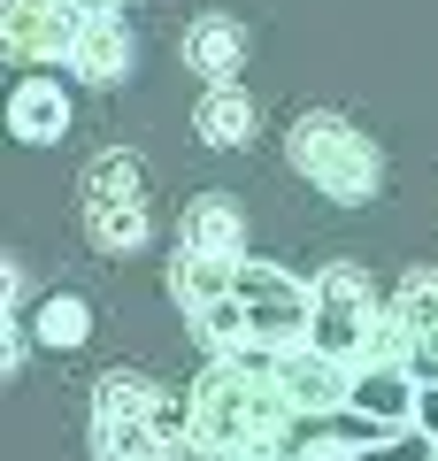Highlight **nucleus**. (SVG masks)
I'll list each match as a JSON object with an SVG mask.
<instances>
[{
  "instance_id": "nucleus-18",
  "label": "nucleus",
  "mask_w": 438,
  "mask_h": 461,
  "mask_svg": "<svg viewBox=\"0 0 438 461\" xmlns=\"http://www.w3.org/2000/svg\"><path fill=\"white\" fill-rule=\"evenodd\" d=\"M32 339H39V346H54V354H78V346L93 339V308H85L78 293H54V300H39V315H32Z\"/></svg>"
},
{
  "instance_id": "nucleus-3",
  "label": "nucleus",
  "mask_w": 438,
  "mask_h": 461,
  "mask_svg": "<svg viewBox=\"0 0 438 461\" xmlns=\"http://www.w3.org/2000/svg\"><path fill=\"white\" fill-rule=\"evenodd\" d=\"M285 162L300 169V177H308L324 200H339V208H361V200L385 193V147H377L361 123H346L339 108H308V115H292V131H285Z\"/></svg>"
},
{
  "instance_id": "nucleus-4",
  "label": "nucleus",
  "mask_w": 438,
  "mask_h": 461,
  "mask_svg": "<svg viewBox=\"0 0 438 461\" xmlns=\"http://www.w3.org/2000/svg\"><path fill=\"white\" fill-rule=\"evenodd\" d=\"M85 239H93L100 254H139L146 239H154V215H146V169L139 154L108 147L85 162Z\"/></svg>"
},
{
  "instance_id": "nucleus-7",
  "label": "nucleus",
  "mask_w": 438,
  "mask_h": 461,
  "mask_svg": "<svg viewBox=\"0 0 438 461\" xmlns=\"http://www.w3.org/2000/svg\"><path fill=\"white\" fill-rule=\"evenodd\" d=\"M415 400H423V369L415 362H361L354 384H346V415L370 423L377 438L415 430Z\"/></svg>"
},
{
  "instance_id": "nucleus-2",
  "label": "nucleus",
  "mask_w": 438,
  "mask_h": 461,
  "mask_svg": "<svg viewBox=\"0 0 438 461\" xmlns=\"http://www.w3.org/2000/svg\"><path fill=\"white\" fill-rule=\"evenodd\" d=\"M193 446V400L139 369H108L93 384V454L100 461H178Z\"/></svg>"
},
{
  "instance_id": "nucleus-1",
  "label": "nucleus",
  "mask_w": 438,
  "mask_h": 461,
  "mask_svg": "<svg viewBox=\"0 0 438 461\" xmlns=\"http://www.w3.org/2000/svg\"><path fill=\"white\" fill-rule=\"evenodd\" d=\"M193 446L200 461H292L300 400L285 393L269 354H215L193 377Z\"/></svg>"
},
{
  "instance_id": "nucleus-12",
  "label": "nucleus",
  "mask_w": 438,
  "mask_h": 461,
  "mask_svg": "<svg viewBox=\"0 0 438 461\" xmlns=\"http://www.w3.org/2000/svg\"><path fill=\"white\" fill-rule=\"evenodd\" d=\"M254 131H261V108H254V93H239V85H208V93L193 100V139L200 147L231 154V147H254Z\"/></svg>"
},
{
  "instance_id": "nucleus-15",
  "label": "nucleus",
  "mask_w": 438,
  "mask_h": 461,
  "mask_svg": "<svg viewBox=\"0 0 438 461\" xmlns=\"http://www.w3.org/2000/svg\"><path fill=\"white\" fill-rule=\"evenodd\" d=\"M231 285H239V262H215V254H193V247H178V262H169V300H178L185 315H200L208 300H224Z\"/></svg>"
},
{
  "instance_id": "nucleus-20",
  "label": "nucleus",
  "mask_w": 438,
  "mask_h": 461,
  "mask_svg": "<svg viewBox=\"0 0 438 461\" xmlns=\"http://www.w3.org/2000/svg\"><path fill=\"white\" fill-rule=\"evenodd\" d=\"M415 430L438 446V377H423V400H415Z\"/></svg>"
},
{
  "instance_id": "nucleus-10",
  "label": "nucleus",
  "mask_w": 438,
  "mask_h": 461,
  "mask_svg": "<svg viewBox=\"0 0 438 461\" xmlns=\"http://www.w3.org/2000/svg\"><path fill=\"white\" fill-rule=\"evenodd\" d=\"M269 362H277V377H285V393L300 400V415H339V408H346V384H354V369L331 362V354H315L308 339L285 346V354H269Z\"/></svg>"
},
{
  "instance_id": "nucleus-23",
  "label": "nucleus",
  "mask_w": 438,
  "mask_h": 461,
  "mask_svg": "<svg viewBox=\"0 0 438 461\" xmlns=\"http://www.w3.org/2000/svg\"><path fill=\"white\" fill-rule=\"evenodd\" d=\"M178 461H185V454H178Z\"/></svg>"
},
{
  "instance_id": "nucleus-5",
  "label": "nucleus",
  "mask_w": 438,
  "mask_h": 461,
  "mask_svg": "<svg viewBox=\"0 0 438 461\" xmlns=\"http://www.w3.org/2000/svg\"><path fill=\"white\" fill-rule=\"evenodd\" d=\"M377 285H370V269H354V262H331V269H315V323H308V346L315 354H331V362H346V369H361V354H370V330H377Z\"/></svg>"
},
{
  "instance_id": "nucleus-22",
  "label": "nucleus",
  "mask_w": 438,
  "mask_h": 461,
  "mask_svg": "<svg viewBox=\"0 0 438 461\" xmlns=\"http://www.w3.org/2000/svg\"><path fill=\"white\" fill-rule=\"evenodd\" d=\"M423 461H438V446H431V454H423Z\"/></svg>"
},
{
  "instance_id": "nucleus-13",
  "label": "nucleus",
  "mask_w": 438,
  "mask_h": 461,
  "mask_svg": "<svg viewBox=\"0 0 438 461\" xmlns=\"http://www.w3.org/2000/svg\"><path fill=\"white\" fill-rule=\"evenodd\" d=\"M8 139H23V147L69 139V93L54 77H23L16 93H8Z\"/></svg>"
},
{
  "instance_id": "nucleus-9",
  "label": "nucleus",
  "mask_w": 438,
  "mask_h": 461,
  "mask_svg": "<svg viewBox=\"0 0 438 461\" xmlns=\"http://www.w3.org/2000/svg\"><path fill=\"white\" fill-rule=\"evenodd\" d=\"M131 62H139V39H131V23L115 16V8H85L78 47H69V77H85V85H123Z\"/></svg>"
},
{
  "instance_id": "nucleus-17",
  "label": "nucleus",
  "mask_w": 438,
  "mask_h": 461,
  "mask_svg": "<svg viewBox=\"0 0 438 461\" xmlns=\"http://www.w3.org/2000/svg\"><path fill=\"white\" fill-rule=\"evenodd\" d=\"M193 330H200V346H208V354H261V346H254V315H246L239 285H231L224 300H208V308L193 315Z\"/></svg>"
},
{
  "instance_id": "nucleus-8",
  "label": "nucleus",
  "mask_w": 438,
  "mask_h": 461,
  "mask_svg": "<svg viewBox=\"0 0 438 461\" xmlns=\"http://www.w3.org/2000/svg\"><path fill=\"white\" fill-rule=\"evenodd\" d=\"M78 23H85V0H8L0 39H8L16 62H69Z\"/></svg>"
},
{
  "instance_id": "nucleus-21",
  "label": "nucleus",
  "mask_w": 438,
  "mask_h": 461,
  "mask_svg": "<svg viewBox=\"0 0 438 461\" xmlns=\"http://www.w3.org/2000/svg\"><path fill=\"white\" fill-rule=\"evenodd\" d=\"M85 8H123V0H85Z\"/></svg>"
},
{
  "instance_id": "nucleus-16",
  "label": "nucleus",
  "mask_w": 438,
  "mask_h": 461,
  "mask_svg": "<svg viewBox=\"0 0 438 461\" xmlns=\"http://www.w3.org/2000/svg\"><path fill=\"white\" fill-rule=\"evenodd\" d=\"M392 308H400L407 330H415V369L438 377V269H415V277L392 293Z\"/></svg>"
},
{
  "instance_id": "nucleus-14",
  "label": "nucleus",
  "mask_w": 438,
  "mask_h": 461,
  "mask_svg": "<svg viewBox=\"0 0 438 461\" xmlns=\"http://www.w3.org/2000/svg\"><path fill=\"white\" fill-rule=\"evenodd\" d=\"M185 69L208 77V85H231V77L246 69V23H231V16L185 23Z\"/></svg>"
},
{
  "instance_id": "nucleus-19",
  "label": "nucleus",
  "mask_w": 438,
  "mask_h": 461,
  "mask_svg": "<svg viewBox=\"0 0 438 461\" xmlns=\"http://www.w3.org/2000/svg\"><path fill=\"white\" fill-rule=\"evenodd\" d=\"M292 461H361V454L339 446V438H308V446H292Z\"/></svg>"
},
{
  "instance_id": "nucleus-6",
  "label": "nucleus",
  "mask_w": 438,
  "mask_h": 461,
  "mask_svg": "<svg viewBox=\"0 0 438 461\" xmlns=\"http://www.w3.org/2000/svg\"><path fill=\"white\" fill-rule=\"evenodd\" d=\"M239 300H246V315H254V346L261 354L300 346L308 323H315V285H300L277 262H239Z\"/></svg>"
},
{
  "instance_id": "nucleus-11",
  "label": "nucleus",
  "mask_w": 438,
  "mask_h": 461,
  "mask_svg": "<svg viewBox=\"0 0 438 461\" xmlns=\"http://www.w3.org/2000/svg\"><path fill=\"white\" fill-rule=\"evenodd\" d=\"M178 247L215 254V262H239V254H246V208H239L231 193H200V200H185Z\"/></svg>"
}]
</instances>
